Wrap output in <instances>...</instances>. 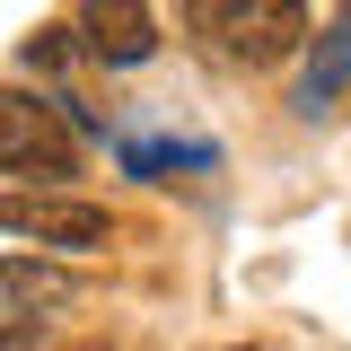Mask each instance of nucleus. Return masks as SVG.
I'll return each instance as SVG.
<instances>
[{"instance_id": "1", "label": "nucleus", "mask_w": 351, "mask_h": 351, "mask_svg": "<svg viewBox=\"0 0 351 351\" xmlns=\"http://www.w3.org/2000/svg\"><path fill=\"white\" fill-rule=\"evenodd\" d=\"M0 176H27V184H62V176H80V123H71L62 97L0 88Z\"/></svg>"}, {"instance_id": "2", "label": "nucleus", "mask_w": 351, "mask_h": 351, "mask_svg": "<svg viewBox=\"0 0 351 351\" xmlns=\"http://www.w3.org/2000/svg\"><path fill=\"white\" fill-rule=\"evenodd\" d=\"M193 27H202L228 62L263 71V62H290L307 44V9L299 0H193Z\"/></svg>"}, {"instance_id": "3", "label": "nucleus", "mask_w": 351, "mask_h": 351, "mask_svg": "<svg viewBox=\"0 0 351 351\" xmlns=\"http://www.w3.org/2000/svg\"><path fill=\"white\" fill-rule=\"evenodd\" d=\"M0 237H27V246H106V211L80 193H0Z\"/></svg>"}, {"instance_id": "4", "label": "nucleus", "mask_w": 351, "mask_h": 351, "mask_svg": "<svg viewBox=\"0 0 351 351\" xmlns=\"http://www.w3.org/2000/svg\"><path fill=\"white\" fill-rule=\"evenodd\" d=\"M80 44L106 71H132V62L158 53V9H149V0H88L80 9Z\"/></svg>"}, {"instance_id": "5", "label": "nucleus", "mask_w": 351, "mask_h": 351, "mask_svg": "<svg viewBox=\"0 0 351 351\" xmlns=\"http://www.w3.org/2000/svg\"><path fill=\"white\" fill-rule=\"evenodd\" d=\"M343 88H351V0L334 9V18H325V27H316V53H307L299 97H290V106H299L307 123H325V114L343 106Z\"/></svg>"}, {"instance_id": "6", "label": "nucleus", "mask_w": 351, "mask_h": 351, "mask_svg": "<svg viewBox=\"0 0 351 351\" xmlns=\"http://www.w3.org/2000/svg\"><path fill=\"white\" fill-rule=\"evenodd\" d=\"M80 299V281L62 263H0V334H36L53 307Z\"/></svg>"}, {"instance_id": "7", "label": "nucleus", "mask_w": 351, "mask_h": 351, "mask_svg": "<svg viewBox=\"0 0 351 351\" xmlns=\"http://www.w3.org/2000/svg\"><path fill=\"white\" fill-rule=\"evenodd\" d=\"M123 167L132 176H167V167H211L202 141H123Z\"/></svg>"}, {"instance_id": "8", "label": "nucleus", "mask_w": 351, "mask_h": 351, "mask_svg": "<svg viewBox=\"0 0 351 351\" xmlns=\"http://www.w3.org/2000/svg\"><path fill=\"white\" fill-rule=\"evenodd\" d=\"M62 62V27H44V36H27V71H53Z\"/></svg>"}, {"instance_id": "9", "label": "nucleus", "mask_w": 351, "mask_h": 351, "mask_svg": "<svg viewBox=\"0 0 351 351\" xmlns=\"http://www.w3.org/2000/svg\"><path fill=\"white\" fill-rule=\"evenodd\" d=\"M0 351H36V334H0Z\"/></svg>"}, {"instance_id": "10", "label": "nucleus", "mask_w": 351, "mask_h": 351, "mask_svg": "<svg viewBox=\"0 0 351 351\" xmlns=\"http://www.w3.org/2000/svg\"><path fill=\"white\" fill-rule=\"evenodd\" d=\"M237 351H255V343H237Z\"/></svg>"}]
</instances>
